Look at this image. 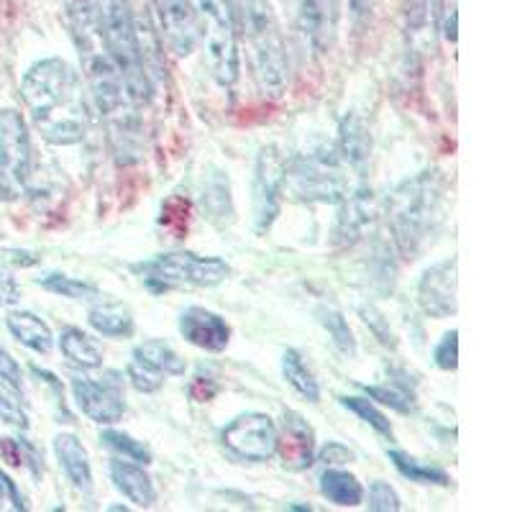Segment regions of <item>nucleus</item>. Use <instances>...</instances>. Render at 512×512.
I'll use <instances>...</instances> for the list:
<instances>
[{
	"mask_svg": "<svg viewBox=\"0 0 512 512\" xmlns=\"http://www.w3.org/2000/svg\"><path fill=\"white\" fill-rule=\"evenodd\" d=\"M67 24L75 39L77 54L82 62V75L88 82V100L108 128L113 157L131 159L144 149V121L141 105L131 100L118 64L105 49L95 21L93 3L77 0L67 8Z\"/></svg>",
	"mask_w": 512,
	"mask_h": 512,
	"instance_id": "1",
	"label": "nucleus"
},
{
	"mask_svg": "<svg viewBox=\"0 0 512 512\" xmlns=\"http://www.w3.org/2000/svg\"><path fill=\"white\" fill-rule=\"evenodd\" d=\"M21 98L41 139L52 146H75L90 126V100L70 62L41 59L24 75Z\"/></svg>",
	"mask_w": 512,
	"mask_h": 512,
	"instance_id": "2",
	"label": "nucleus"
},
{
	"mask_svg": "<svg viewBox=\"0 0 512 512\" xmlns=\"http://www.w3.org/2000/svg\"><path fill=\"white\" fill-rule=\"evenodd\" d=\"M443 200L446 182L438 169H423L390 192L384 203V221L402 256L415 259L433 239L443 218Z\"/></svg>",
	"mask_w": 512,
	"mask_h": 512,
	"instance_id": "3",
	"label": "nucleus"
},
{
	"mask_svg": "<svg viewBox=\"0 0 512 512\" xmlns=\"http://www.w3.org/2000/svg\"><path fill=\"white\" fill-rule=\"evenodd\" d=\"M233 18H236V34L249 47L256 88L267 98H280L287 88L290 64L269 0H233Z\"/></svg>",
	"mask_w": 512,
	"mask_h": 512,
	"instance_id": "4",
	"label": "nucleus"
},
{
	"mask_svg": "<svg viewBox=\"0 0 512 512\" xmlns=\"http://www.w3.org/2000/svg\"><path fill=\"white\" fill-rule=\"evenodd\" d=\"M93 13L98 21L105 49L121 70L126 90L136 105H149L154 98V82L146 72L141 52V31L128 0H93Z\"/></svg>",
	"mask_w": 512,
	"mask_h": 512,
	"instance_id": "5",
	"label": "nucleus"
},
{
	"mask_svg": "<svg viewBox=\"0 0 512 512\" xmlns=\"http://www.w3.org/2000/svg\"><path fill=\"white\" fill-rule=\"evenodd\" d=\"M354 185L351 169L338 157L336 146L287 159L285 195H290L297 203L338 205Z\"/></svg>",
	"mask_w": 512,
	"mask_h": 512,
	"instance_id": "6",
	"label": "nucleus"
},
{
	"mask_svg": "<svg viewBox=\"0 0 512 512\" xmlns=\"http://www.w3.org/2000/svg\"><path fill=\"white\" fill-rule=\"evenodd\" d=\"M198 18V47L203 49L210 77L231 90L239 80V34L233 0H192Z\"/></svg>",
	"mask_w": 512,
	"mask_h": 512,
	"instance_id": "7",
	"label": "nucleus"
},
{
	"mask_svg": "<svg viewBox=\"0 0 512 512\" xmlns=\"http://www.w3.org/2000/svg\"><path fill=\"white\" fill-rule=\"evenodd\" d=\"M134 272L152 292H167L180 290V287H218L228 280L231 267L226 259H218V256L169 251V254L134 264Z\"/></svg>",
	"mask_w": 512,
	"mask_h": 512,
	"instance_id": "8",
	"label": "nucleus"
},
{
	"mask_svg": "<svg viewBox=\"0 0 512 512\" xmlns=\"http://www.w3.org/2000/svg\"><path fill=\"white\" fill-rule=\"evenodd\" d=\"M34 175V149L24 116L0 111V200H21Z\"/></svg>",
	"mask_w": 512,
	"mask_h": 512,
	"instance_id": "9",
	"label": "nucleus"
},
{
	"mask_svg": "<svg viewBox=\"0 0 512 512\" xmlns=\"http://www.w3.org/2000/svg\"><path fill=\"white\" fill-rule=\"evenodd\" d=\"M287 159L280 146H262L256 154L254 177H251V216L256 233H267L274 226L285 198Z\"/></svg>",
	"mask_w": 512,
	"mask_h": 512,
	"instance_id": "10",
	"label": "nucleus"
},
{
	"mask_svg": "<svg viewBox=\"0 0 512 512\" xmlns=\"http://www.w3.org/2000/svg\"><path fill=\"white\" fill-rule=\"evenodd\" d=\"M228 454L249 464H264L277 454V423L264 413H244L221 431Z\"/></svg>",
	"mask_w": 512,
	"mask_h": 512,
	"instance_id": "11",
	"label": "nucleus"
},
{
	"mask_svg": "<svg viewBox=\"0 0 512 512\" xmlns=\"http://www.w3.org/2000/svg\"><path fill=\"white\" fill-rule=\"evenodd\" d=\"M72 397L77 408L98 425H116L126 413V397H123V379L118 372H108L105 377L93 379L75 374L70 382Z\"/></svg>",
	"mask_w": 512,
	"mask_h": 512,
	"instance_id": "12",
	"label": "nucleus"
},
{
	"mask_svg": "<svg viewBox=\"0 0 512 512\" xmlns=\"http://www.w3.org/2000/svg\"><path fill=\"white\" fill-rule=\"evenodd\" d=\"M374 221H377V200H374L372 187L359 180L351 187L349 195L338 203L333 244L338 249H351L367 236V231H372Z\"/></svg>",
	"mask_w": 512,
	"mask_h": 512,
	"instance_id": "13",
	"label": "nucleus"
},
{
	"mask_svg": "<svg viewBox=\"0 0 512 512\" xmlns=\"http://www.w3.org/2000/svg\"><path fill=\"white\" fill-rule=\"evenodd\" d=\"M456 274H459V262L456 256L443 259V262L433 264L431 269H425L423 277L418 282V305L428 318H451L459 310V300H456Z\"/></svg>",
	"mask_w": 512,
	"mask_h": 512,
	"instance_id": "14",
	"label": "nucleus"
},
{
	"mask_svg": "<svg viewBox=\"0 0 512 512\" xmlns=\"http://www.w3.org/2000/svg\"><path fill=\"white\" fill-rule=\"evenodd\" d=\"M162 39L175 57H190L198 49V18L192 0H152Z\"/></svg>",
	"mask_w": 512,
	"mask_h": 512,
	"instance_id": "15",
	"label": "nucleus"
},
{
	"mask_svg": "<svg viewBox=\"0 0 512 512\" xmlns=\"http://www.w3.org/2000/svg\"><path fill=\"white\" fill-rule=\"evenodd\" d=\"M277 454L292 472H305L315 464L313 425L295 410H285L282 415V425L277 428Z\"/></svg>",
	"mask_w": 512,
	"mask_h": 512,
	"instance_id": "16",
	"label": "nucleus"
},
{
	"mask_svg": "<svg viewBox=\"0 0 512 512\" xmlns=\"http://www.w3.org/2000/svg\"><path fill=\"white\" fill-rule=\"evenodd\" d=\"M177 328H180V336L187 344L210 351V354L226 351V346L231 344V326L221 315L208 308H200V305H190V308L182 310Z\"/></svg>",
	"mask_w": 512,
	"mask_h": 512,
	"instance_id": "17",
	"label": "nucleus"
},
{
	"mask_svg": "<svg viewBox=\"0 0 512 512\" xmlns=\"http://www.w3.org/2000/svg\"><path fill=\"white\" fill-rule=\"evenodd\" d=\"M338 16L341 6L338 0H303L300 6V29L310 47L318 54H326L333 47L338 31Z\"/></svg>",
	"mask_w": 512,
	"mask_h": 512,
	"instance_id": "18",
	"label": "nucleus"
},
{
	"mask_svg": "<svg viewBox=\"0 0 512 512\" xmlns=\"http://www.w3.org/2000/svg\"><path fill=\"white\" fill-rule=\"evenodd\" d=\"M338 157L344 159L346 167L351 172H361L364 164L369 162L372 154V136H369L367 121L359 113H346L338 126V141H336Z\"/></svg>",
	"mask_w": 512,
	"mask_h": 512,
	"instance_id": "19",
	"label": "nucleus"
},
{
	"mask_svg": "<svg viewBox=\"0 0 512 512\" xmlns=\"http://www.w3.org/2000/svg\"><path fill=\"white\" fill-rule=\"evenodd\" d=\"M111 472L113 487L126 497L128 502H134L136 507H152L157 502V487H154L152 477L144 472V466L134 464L126 459H111L108 464Z\"/></svg>",
	"mask_w": 512,
	"mask_h": 512,
	"instance_id": "20",
	"label": "nucleus"
},
{
	"mask_svg": "<svg viewBox=\"0 0 512 512\" xmlns=\"http://www.w3.org/2000/svg\"><path fill=\"white\" fill-rule=\"evenodd\" d=\"M54 456L64 469L72 487L90 495L93 492V466H90L88 448L82 446L75 433H59L54 436Z\"/></svg>",
	"mask_w": 512,
	"mask_h": 512,
	"instance_id": "21",
	"label": "nucleus"
},
{
	"mask_svg": "<svg viewBox=\"0 0 512 512\" xmlns=\"http://www.w3.org/2000/svg\"><path fill=\"white\" fill-rule=\"evenodd\" d=\"M88 323L100 336L108 338H131L136 331L134 313L128 310V305H123L121 300H111V297L105 295H100L98 300L90 303Z\"/></svg>",
	"mask_w": 512,
	"mask_h": 512,
	"instance_id": "22",
	"label": "nucleus"
},
{
	"mask_svg": "<svg viewBox=\"0 0 512 512\" xmlns=\"http://www.w3.org/2000/svg\"><path fill=\"white\" fill-rule=\"evenodd\" d=\"M6 326L18 344L36 351V354H49L54 349L52 328L39 315L29 313V310H11L6 318Z\"/></svg>",
	"mask_w": 512,
	"mask_h": 512,
	"instance_id": "23",
	"label": "nucleus"
},
{
	"mask_svg": "<svg viewBox=\"0 0 512 512\" xmlns=\"http://www.w3.org/2000/svg\"><path fill=\"white\" fill-rule=\"evenodd\" d=\"M131 359L144 364V367L152 369V372L162 374V377H182V374L187 372L185 359H182L167 341H162V338H149V341L136 346Z\"/></svg>",
	"mask_w": 512,
	"mask_h": 512,
	"instance_id": "24",
	"label": "nucleus"
},
{
	"mask_svg": "<svg viewBox=\"0 0 512 512\" xmlns=\"http://www.w3.org/2000/svg\"><path fill=\"white\" fill-rule=\"evenodd\" d=\"M59 349L67 359L80 369H98L103 367V349L93 336L77 326H64L59 333Z\"/></svg>",
	"mask_w": 512,
	"mask_h": 512,
	"instance_id": "25",
	"label": "nucleus"
},
{
	"mask_svg": "<svg viewBox=\"0 0 512 512\" xmlns=\"http://www.w3.org/2000/svg\"><path fill=\"white\" fill-rule=\"evenodd\" d=\"M320 495L338 507H356L364 502V487L346 469L328 466L326 472L320 474Z\"/></svg>",
	"mask_w": 512,
	"mask_h": 512,
	"instance_id": "26",
	"label": "nucleus"
},
{
	"mask_svg": "<svg viewBox=\"0 0 512 512\" xmlns=\"http://www.w3.org/2000/svg\"><path fill=\"white\" fill-rule=\"evenodd\" d=\"M282 377L287 379V384H290L297 395L305 397L308 402L320 400L318 379L310 372L308 364L303 361V354L297 349H287L285 354H282Z\"/></svg>",
	"mask_w": 512,
	"mask_h": 512,
	"instance_id": "27",
	"label": "nucleus"
},
{
	"mask_svg": "<svg viewBox=\"0 0 512 512\" xmlns=\"http://www.w3.org/2000/svg\"><path fill=\"white\" fill-rule=\"evenodd\" d=\"M361 390L367 392L369 400L379 402L384 408L395 410V413L410 415L415 413V392L410 390L408 382H402V379H390V382L384 384H361Z\"/></svg>",
	"mask_w": 512,
	"mask_h": 512,
	"instance_id": "28",
	"label": "nucleus"
},
{
	"mask_svg": "<svg viewBox=\"0 0 512 512\" xmlns=\"http://www.w3.org/2000/svg\"><path fill=\"white\" fill-rule=\"evenodd\" d=\"M318 323L323 326V331L328 333V338L333 341V346H336V349L341 351L346 359H354V356L359 354L354 331L349 328V320L344 318V313H341V310L333 308V305H320Z\"/></svg>",
	"mask_w": 512,
	"mask_h": 512,
	"instance_id": "29",
	"label": "nucleus"
},
{
	"mask_svg": "<svg viewBox=\"0 0 512 512\" xmlns=\"http://www.w3.org/2000/svg\"><path fill=\"white\" fill-rule=\"evenodd\" d=\"M387 456H390L392 466H395L397 472L405 479H410V482L438 484V487H446L448 484V474L443 469H438V466L423 464V461L413 459V456H408L405 451H397V448H387Z\"/></svg>",
	"mask_w": 512,
	"mask_h": 512,
	"instance_id": "30",
	"label": "nucleus"
},
{
	"mask_svg": "<svg viewBox=\"0 0 512 512\" xmlns=\"http://www.w3.org/2000/svg\"><path fill=\"white\" fill-rule=\"evenodd\" d=\"M39 285L59 297L77 300V303H93V300L103 295L98 285L88 280H77V277H70V274H47V277H41Z\"/></svg>",
	"mask_w": 512,
	"mask_h": 512,
	"instance_id": "31",
	"label": "nucleus"
},
{
	"mask_svg": "<svg viewBox=\"0 0 512 512\" xmlns=\"http://www.w3.org/2000/svg\"><path fill=\"white\" fill-rule=\"evenodd\" d=\"M100 443H103L108 451H113L118 459L134 461V464H141V466H149L154 461L152 448L146 446L144 441H136L134 436L116 431V428H105V431L100 433Z\"/></svg>",
	"mask_w": 512,
	"mask_h": 512,
	"instance_id": "32",
	"label": "nucleus"
},
{
	"mask_svg": "<svg viewBox=\"0 0 512 512\" xmlns=\"http://www.w3.org/2000/svg\"><path fill=\"white\" fill-rule=\"evenodd\" d=\"M0 459H6L16 469L24 466L34 477L44 474V459H41L39 448L26 438H0Z\"/></svg>",
	"mask_w": 512,
	"mask_h": 512,
	"instance_id": "33",
	"label": "nucleus"
},
{
	"mask_svg": "<svg viewBox=\"0 0 512 512\" xmlns=\"http://www.w3.org/2000/svg\"><path fill=\"white\" fill-rule=\"evenodd\" d=\"M203 205L208 210V216L213 221H226V216H233V208H231V195H228V177H223L221 172L218 175L210 177L205 182V190H203Z\"/></svg>",
	"mask_w": 512,
	"mask_h": 512,
	"instance_id": "34",
	"label": "nucleus"
},
{
	"mask_svg": "<svg viewBox=\"0 0 512 512\" xmlns=\"http://www.w3.org/2000/svg\"><path fill=\"white\" fill-rule=\"evenodd\" d=\"M338 400H341V405H344L346 410H351L354 415H359V418L364 420L369 428H374L379 436L392 438L390 418H387V415H384L377 405H374V400H369V397H338Z\"/></svg>",
	"mask_w": 512,
	"mask_h": 512,
	"instance_id": "35",
	"label": "nucleus"
},
{
	"mask_svg": "<svg viewBox=\"0 0 512 512\" xmlns=\"http://www.w3.org/2000/svg\"><path fill=\"white\" fill-rule=\"evenodd\" d=\"M359 315H361V320H364V326H367L369 331L377 336L379 344L387 346V349H397V336H395V331L390 328V320L384 318L382 310L374 308V305H361Z\"/></svg>",
	"mask_w": 512,
	"mask_h": 512,
	"instance_id": "36",
	"label": "nucleus"
},
{
	"mask_svg": "<svg viewBox=\"0 0 512 512\" xmlns=\"http://www.w3.org/2000/svg\"><path fill=\"white\" fill-rule=\"evenodd\" d=\"M18 392H13L11 387H0V420L6 425H13L18 431H26L29 428V415L26 410L21 408V402H18Z\"/></svg>",
	"mask_w": 512,
	"mask_h": 512,
	"instance_id": "37",
	"label": "nucleus"
},
{
	"mask_svg": "<svg viewBox=\"0 0 512 512\" xmlns=\"http://www.w3.org/2000/svg\"><path fill=\"white\" fill-rule=\"evenodd\" d=\"M369 510L372 512H400L402 502L400 495L387 482L377 479V482L369 484Z\"/></svg>",
	"mask_w": 512,
	"mask_h": 512,
	"instance_id": "38",
	"label": "nucleus"
},
{
	"mask_svg": "<svg viewBox=\"0 0 512 512\" xmlns=\"http://www.w3.org/2000/svg\"><path fill=\"white\" fill-rule=\"evenodd\" d=\"M433 361L436 367L443 372H454L459 367V331L443 333V338L438 341V346L433 349Z\"/></svg>",
	"mask_w": 512,
	"mask_h": 512,
	"instance_id": "39",
	"label": "nucleus"
},
{
	"mask_svg": "<svg viewBox=\"0 0 512 512\" xmlns=\"http://www.w3.org/2000/svg\"><path fill=\"white\" fill-rule=\"evenodd\" d=\"M128 382L134 384L136 392H144V395H152V392H157L159 387L164 384V377L162 374L152 372V369H146L144 364H139V361H128Z\"/></svg>",
	"mask_w": 512,
	"mask_h": 512,
	"instance_id": "40",
	"label": "nucleus"
},
{
	"mask_svg": "<svg viewBox=\"0 0 512 512\" xmlns=\"http://www.w3.org/2000/svg\"><path fill=\"white\" fill-rule=\"evenodd\" d=\"M0 382L11 387L13 392H24V374H21V367H18V361L8 354L3 346H0Z\"/></svg>",
	"mask_w": 512,
	"mask_h": 512,
	"instance_id": "41",
	"label": "nucleus"
},
{
	"mask_svg": "<svg viewBox=\"0 0 512 512\" xmlns=\"http://www.w3.org/2000/svg\"><path fill=\"white\" fill-rule=\"evenodd\" d=\"M354 459V451L349 446H344L341 441H328L320 451H315V461H323L326 466H344L351 464Z\"/></svg>",
	"mask_w": 512,
	"mask_h": 512,
	"instance_id": "42",
	"label": "nucleus"
},
{
	"mask_svg": "<svg viewBox=\"0 0 512 512\" xmlns=\"http://www.w3.org/2000/svg\"><path fill=\"white\" fill-rule=\"evenodd\" d=\"M0 510H26L24 495L18 492L16 482L3 469H0Z\"/></svg>",
	"mask_w": 512,
	"mask_h": 512,
	"instance_id": "43",
	"label": "nucleus"
},
{
	"mask_svg": "<svg viewBox=\"0 0 512 512\" xmlns=\"http://www.w3.org/2000/svg\"><path fill=\"white\" fill-rule=\"evenodd\" d=\"M18 300H21V290H18L16 277H13L11 269L0 264V308H11Z\"/></svg>",
	"mask_w": 512,
	"mask_h": 512,
	"instance_id": "44",
	"label": "nucleus"
},
{
	"mask_svg": "<svg viewBox=\"0 0 512 512\" xmlns=\"http://www.w3.org/2000/svg\"><path fill=\"white\" fill-rule=\"evenodd\" d=\"M218 395V382L208 374H198V377L190 382V397L195 402H210Z\"/></svg>",
	"mask_w": 512,
	"mask_h": 512,
	"instance_id": "45",
	"label": "nucleus"
}]
</instances>
